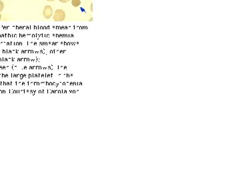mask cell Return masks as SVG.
I'll return each mask as SVG.
<instances>
[{
    "instance_id": "cell-7",
    "label": "cell",
    "mask_w": 240,
    "mask_h": 180,
    "mask_svg": "<svg viewBox=\"0 0 240 180\" xmlns=\"http://www.w3.org/2000/svg\"><path fill=\"white\" fill-rule=\"evenodd\" d=\"M1 15L0 14V20H1Z\"/></svg>"
},
{
    "instance_id": "cell-2",
    "label": "cell",
    "mask_w": 240,
    "mask_h": 180,
    "mask_svg": "<svg viewBox=\"0 0 240 180\" xmlns=\"http://www.w3.org/2000/svg\"><path fill=\"white\" fill-rule=\"evenodd\" d=\"M43 15L46 19H50L53 15V9L50 6H45L44 11H43Z\"/></svg>"
},
{
    "instance_id": "cell-1",
    "label": "cell",
    "mask_w": 240,
    "mask_h": 180,
    "mask_svg": "<svg viewBox=\"0 0 240 180\" xmlns=\"http://www.w3.org/2000/svg\"><path fill=\"white\" fill-rule=\"evenodd\" d=\"M66 18V13L62 9H57L55 11L54 20L55 21H63Z\"/></svg>"
},
{
    "instance_id": "cell-4",
    "label": "cell",
    "mask_w": 240,
    "mask_h": 180,
    "mask_svg": "<svg viewBox=\"0 0 240 180\" xmlns=\"http://www.w3.org/2000/svg\"><path fill=\"white\" fill-rule=\"evenodd\" d=\"M4 8V4L3 3V1L0 0V13L3 11Z\"/></svg>"
},
{
    "instance_id": "cell-3",
    "label": "cell",
    "mask_w": 240,
    "mask_h": 180,
    "mask_svg": "<svg viewBox=\"0 0 240 180\" xmlns=\"http://www.w3.org/2000/svg\"><path fill=\"white\" fill-rule=\"evenodd\" d=\"M71 4L74 7H78L81 4L80 0H72Z\"/></svg>"
},
{
    "instance_id": "cell-6",
    "label": "cell",
    "mask_w": 240,
    "mask_h": 180,
    "mask_svg": "<svg viewBox=\"0 0 240 180\" xmlns=\"http://www.w3.org/2000/svg\"><path fill=\"white\" fill-rule=\"evenodd\" d=\"M46 1H54V0H46Z\"/></svg>"
},
{
    "instance_id": "cell-5",
    "label": "cell",
    "mask_w": 240,
    "mask_h": 180,
    "mask_svg": "<svg viewBox=\"0 0 240 180\" xmlns=\"http://www.w3.org/2000/svg\"><path fill=\"white\" fill-rule=\"evenodd\" d=\"M60 2H61V3H67V2H68L70 1V0H59Z\"/></svg>"
}]
</instances>
